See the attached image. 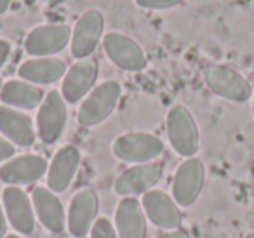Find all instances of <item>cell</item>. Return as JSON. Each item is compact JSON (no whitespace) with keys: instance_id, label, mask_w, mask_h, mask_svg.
I'll return each instance as SVG.
<instances>
[{"instance_id":"obj_21","label":"cell","mask_w":254,"mask_h":238,"mask_svg":"<svg viewBox=\"0 0 254 238\" xmlns=\"http://www.w3.org/2000/svg\"><path fill=\"white\" fill-rule=\"evenodd\" d=\"M46 99V94L40 87L25 80H9L0 91V101L12 108L35 110Z\"/></svg>"},{"instance_id":"obj_24","label":"cell","mask_w":254,"mask_h":238,"mask_svg":"<svg viewBox=\"0 0 254 238\" xmlns=\"http://www.w3.org/2000/svg\"><path fill=\"white\" fill-rule=\"evenodd\" d=\"M16 153V148L11 141L4 139V137H0V162H5V160H11Z\"/></svg>"},{"instance_id":"obj_2","label":"cell","mask_w":254,"mask_h":238,"mask_svg":"<svg viewBox=\"0 0 254 238\" xmlns=\"http://www.w3.org/2000/svg\"><path fill=\"white\" fill-rule=\"evenodd\" d=\"M204 82L216 96L233 103H246L253 98L249 80L225 64H211L204 70Z\"/></svg>"},{"instance_id":"obj_16","label":"cell","mask_w":254,"mask_h":238,"mask_svg":"<svg viewBox=\"0 0 254 238\" xmlns=\"http://www.w3.org/2000/svg\"><path fill=\"white\" fill-rule=\"evenodd\" d=\"M80 150L73 144L63 146L56 155L47 171V188L54 193H61L71 184L80 167Z\"/></svg>"},{"instance_id":"obj_29","label":"cell","mask_w":254,"mask_h":238,"mask_svg":"<svg viewBox=\"0 0 254 238\" xmlns=\"http://www.w3.org/2000/svg\"><path fill=\"white\" fill-rule=\"evenodd\" d=\"M244 238H254V231H251V233H247Z\"/></svg>"},{"instance_id":"obj_25","label":"cell","mask_w":254,"mask_h":238,"mask_svg":"<svg viewBox=\"0 0 254 238\" xmlns=\"http://www.w3.org/2000/svg\"><path fill=\"white\" fill-rule=\"evenodd\" d=\"M9 54H11V44H9L7 40L0 39V68L7 63Z\"/></svg>"},{"instance_id":"obj_30","label":"cell","mask_w":254,"mask_h":238,"mask_svg":"<svg viewBox=\"0 0 254 238\" xmlns=\"http://www.w3.org/2000/svg\"><path fill=\"white\" fill-rule=\"evenodd\" d=\"M5 238H23V237H19V235H7Z\"/></svg>"},{"instance_id":"obj_28","label":"cell","mask_w":254,"mask_h":238,"mask_svg":"<svg viewBox=\"0 0 254 238\" xmlns=\"http://www.w3.org/2000/svg\"><path fill=\"white\" fill-rule=\"evenodd\" d=\"M12 0H0V14H4V12H7V9L11 7Z\"/></svg>"},{"instance_id":"obj_31","label":"cell","mask_w":254,"mask_h":238,"mask_svg":"<svg viewBox=\"0 0 254 238\" xmlns=\"http://www.w3.org/2000/svg\"><path fill=\"white\" fill-rule=\"evenodd\" d=\"M253 117H254V92H253Z\"/></svg>"},{"instance_id":"obj_9","label":"cell","mask_w":254,"mask_h":238,"mask_svg":"<svg viewBox=\"0 0 254 238\" xmlns=\"http://www.w3.org/2000/svg\"><path fill=\"white\" fill-rule=\"evenodd\" d=\"M162 164L160 162H148L138 164L127 169L115 181V193L120 196H138L145 195L153 188L162 178Z\"/></svg>"},{"instance_id":"obj_8","label":"cell","mask_w":254,"mask_h":238,"mask_svg":"<svg viewBox=\"0 0 254 238\" xmlns=\"http://www.w3.org/2000/svg\"><path fill=\"white\" fill-rule=\"evenodd\" d=\"M71 42V30L66 25H42L33 28L25 40V49L30 56L49 58L58 54Z\"/></svg>"},{"instance_id":"obj_27","label":"cell","mask_w":254,"mask_h":238,"mask_svg":"<svg viewBox=\"0 0 254 238\" xmlns=\"http://www.w3.org/2000/svg\"><path fill=\"white\" fill-rule=\"evenodd\" d=\"M5 230H7V221H5V210L0 203V238L5 237Z\"/></svg>"},{"instance_id":"obj_15","label":"cell","mask_w":254,"mask_h":238,"mask_svg":"<svg viewBox=\"0 0 254 238\" xmlns=\"http://www.w3.org/2000/svg\"><path fill=\"white\" fill-rule=\"evenodd\" d=\"M99 209V198L94 189H82L71 198L68 209V230L73 237L82 238L91 231L96 223Z\"/></svg>"},{"instance_id":"obj_4","label":"cell","mask_w":254,"mask_h":238,"mask_svg":"<svg viewBox=\"0 0 254 238\" xmlns=\"http://www.w3.org/2000/svg\"><path fill=\"white\" fill-rule=\"evenodd\" d=\"M164 153V141L150 132H131L119 136L113 143V155L131 164H148Z\"/></svg>"},{"instance_id":"obj_26","label":"cell","mask_w":254,"mask_h":238,"mask_svg":"<svg viewBox=\"0 0 254 238\" xmlns=\"http://www.w3.org/2000/svg\"><path fill=\"white\" fill-rule=\"evenodd\" d=\"M159 238H190V235H188L187 230H181V228H178V230L167 231L166 235H160Z\"/></svg>"},{"instance_id":"obj_11","label":"cell","mask_w":254,"mask_h":238,"mask_svg":"<svg viewBox=\"0 0 254 238\" xmlns=\"http://www.w3.org/2000/svg\"><path fill=\"white\" fill-rule=\"evenodd\" d=\"M49 171L47 160L40 155H21L11 158L0 167V181L5 184H32L44 178Z\"/></svg>"},{"instance_id":"obj_13","label":"cell","mask_w":254,"mask_h":238,"mask_svg":"<svg viewBox=\"0 0 254 238\" xmlns=\"http://www.w3.org/2000/svg\"><path fill=\"white\" fill-rule=\"evenodd\" d=\"M99 75V64L94 60H80L68 70L61 84V96L66 103L75 105L89 94Z\"/></svg>"},{"instance_id":"obj_18","label":"cell","mask_w":254,"mask_h":238,"mask_svg":"<svg viewBox=\"0 0 254 238\" xmlns=\"http://www.w3.org/2000/svg\"><path fill=\"white\" fill-rule=\"evenodd\" d=\"M115 230L119 238H146V214L134 196L120 200L115 212Z\"/></svg>"},{"instance_id":"obj_22","label":"cell","mask_w":254,"mask_h":238,"mask_svg":"<svg viewBox=\"0 0 254 238\" xmlns=\"http://www.w3.org/2000/svg\"><path fill=\"white\" fill-rule=\"evenodd\" d=\"M91 238H119L117 230L106 217H99L91 228Z\"/></svg>"},{"instance_id":"obj_10","label":"cell","mask_w":254,"mask_h":238,"mask_svg":"<svg viewBox=\"0 0 254 238\" xmlns=\"http://www.w3.org/2000/svg\"><path fill=\"white\" fill-rule=\"evenodd\" d=\"M105 28V18L99 11H87L80 16L71 32V54L77 60H87L98 47Z\"/></svg>"},{"instance_id":"obj_20","label":"cell","mask_w":254,"mask_h":238,"mask_svg":"<svg viewBox=\"0 0 254 238\" xmlns=\"http://www.w3.org/2000/svg\"><path fill=\"white\" fill-rule=\"evenodd\" d=\"M18 75L30 84L49 85L66 75V64L58 58H37L25 61L19 66Z\"/></svg>"},{"instance_id":"obj_3","label":"cell","mask_w":254,"mask_h":238,"mask_svg":"<svg viewBox=\"0 0 254 238\" xmlns=\"http://www.w3.org/2000/svg\"><path fill=\"white\" fill-rule=\"evenodd\" d=\"M122 94V87L117 80H106L99 84L91 94L82 101V106L78 108V122L85 127L98 125L105 122L113 110L117 108V103Z\"/></svg>"},{"instance_id":"obj_19","label":"cell","mask_w":254,"mask_h":238,"mask_svg":"<svg viewBox=\"0 0 254 238\" xmlns=\"http://www.w3.org/2000/svg\"><path fill=\"white\" fill-rule=\"evenodd\" d=\"M0 132L12 144L28 148L35 143V129L28 115L9 106H0Z\"/></svg>"},{"instance_id":"obj_32","label":"cell","mask_w":254,"mask_h":238,"mask_svg":"<svg viewBox=\"0 0 254 238\" xmlns=\"http://www.w3.org/2000/svg\"><path fill=\"white\" fill-rule=\"evenodd\" d=\"M2 87H4V82H2V78H0V91H2Z\"/></svg>"},{"instance_id":"obj_1","label":"cell","mask_w":254,"mask_h":238,"mask_svg":"<svg viewBox=\"0 0 254 238\" xmlns=\"http://www.w3.org/2000/svg\"><path fill=\"white\" fill-rule=\"evenodd\" d=\"M167 137L178 155L191 158L200 148V134L190 110L183 105H176L167 113Z\"/></svg>"},{"instance_id":"obj_14","label":"cell","mask_w":254,"mask_h":238,"mask_svg":"<svg viewBox=\"0 0 254 238\" xmlns=\"http://www.w3.org/2000/svg\"><path fill=\"white\" fill-rule=\"evenodd\" d=\"M143 210L146 217L152 221L155 226L162 230H178L181 226V212L180 205L174 202L173 196L160 189H150L143 195L141 200Z\"/></svg>"},{"instance_id":"obj_7","label":"cell","mask_w":254,"mask_h":238,"mask_svg":"<svg viewBox=\"0 0 254 238\" xmlns=\"http://www.w3.org/2000/svg\"><path fill=\"white\" fill-rule=\"evenodd\" d=\"M103 47L106 56L126 71H141L148 64L141 46L124 33H106L103 37Z\"/></svg>"},{"instance_id":"obj_6","label":"cell","mask_w":254,"mask_h":238,"mask_svg":"<svg viewBox=\"0 0 254 238\" xmlns=\"http://www.w3.org/2000/svg\"><path fill=\"white\" fill-rule=\"evenodd\" d=\"M68 122L66 101L61 92L49 91L37 113V132L42 143L54 144L64 132Z\"/></svg>"},{"instance_id":"obj_17","label":"cell","mask_w":254,"mask_h":238,"mask_svg":"<svg viewBox=\"0 0 254 238\" xmlns=\"http://www.w3.org/2000/svg\"><path fill=\"white\" fill-rule=\"evenodd\" d=\"M32 202L33 209H35V216L53 233H61L66 228V212H64L63 202L58 198L54 191L49 188H39L33 189L32 193Z\"/></svg>"},{"instance_id":"obj_23","label":"cell","mask_w":254,"mask_h":238,"mask_svg":"<svg viewBox=\"0 0 254 238\" xmlns=\"http://www.w3.org/2000/svg\"><path fill=\"white\" fill-rule=\"evenodd\" d=\"M183 0H136V4L143 9H152V11H166V9L176 7Z\"/></svg>"},{"instance_id":"obj_12","label":"cell","mask_w":254,"mask_h":238,"mask_svg":"<svg viewBox=\"0 0 254 238\" xmlns=\"http://www.w3.org/2000/svg\"><path fill=\"white\" fill-rule=\"evenodd\" d=\"M2 202L9 223L16 231L32 235L35 231V209L25 189L19 186H7L2 191Z\"/></svg>"},{"instance_id":"obj_5","label":"cell","mask_w":254,"mask_h":238,"mask_svg":"<svg viewBox=\"0 0 254 238\" xmlns=\"http://www.w3.org/2000/svg\"><path fill=\"white\" fill-rule=\"evenodd\" d=\"M205 182L204 162L197 157L187 158L178 167L173 179V198L180 207H191L200 196Z\"/></svg>"}]
</instances>
